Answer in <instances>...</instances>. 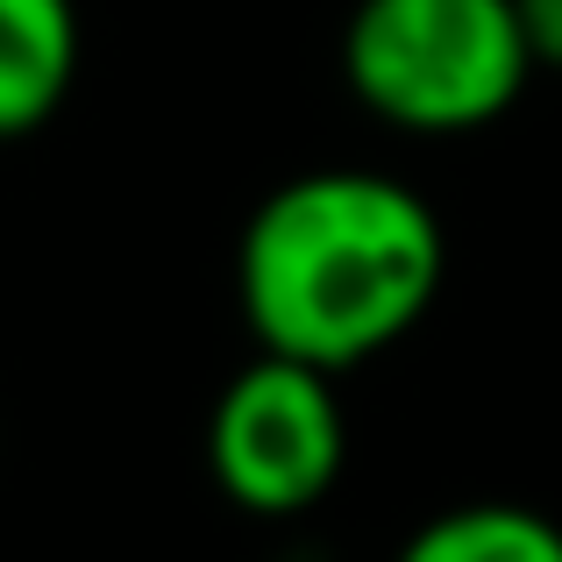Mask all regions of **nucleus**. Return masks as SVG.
<instances>
[{
	"label": "nucleus",
	"mask_w": 562,
	"mask_h": 562,
	"mask_svg": "<svg viewBox=\"0 0 562 562\" xmlns=\"http://www.w3.org/2000/svg\"><path fill=\"white\" fill-rule=\"evenodd\" d=\"M441 221L378 171H306L249 214L235 292L257 349L314 371H357L427 314Z\"/></svg>",
	"instance_id": "obj_1"
},
{
	"label": "nucleus",
	"mask_w": 562,
	"mask_h": 562,
	"mask_svg": "<svg viewBox=\"0 0 562 562\" xmlns=\"http://www.w3.org/2000/svg\"><path fill=\"white\" fill-rule=\"evenodd\" d=\"M513 8H520V29H527L535 65H555L562 71V0H513Z\"/></svg>",
	"instance_id": "obj_6"
},
{
	"label": "nucleus",
	"mask_w": 562,
	"mask_h": 562,
	"mask_svg": "<svg viewBox=\"0 0 562 562\" xmlns=\"http://www.w3.org/2000/svg\"><path fill=\"white\" fill-rule=\"evenodd\" d=\"M342 71L378 122L463 136L520 100L535 50L513 0H357Z\"/></svg>",
	"instance_id": "obj_2"
},
{
	"label": "nucleus",
	"mask_w": 562,
	"mask_h": 562,
	"mask_svg": "<svg viewBox=\"0 0 562 562\" xmlns=\"http://www.w3.org/2000/svg\"><path fill=\"white\" fill-rule=\"evenodd\" d=\"M342 456L349 427L335 378L314 363L271 357V349L228 378V392L214 398V420H206L214 484L263 520H285V513H306L314 498H328V484L342 477Z\"/></svg>",
	"instance_id": "obj_3"
},
{
	"label": "nucleus",
	"mask_w": 562,
	"mask_h": 562,
	"mask_svg": "<svg viewBox=\"0 0 562 562\" xmlns=\"http://www.w3.org/2000/svg\"><path fill=\"white\" fill-rule=\"evenodd\" d=\"M79 71V8L71 0H0V136L43 128Z\"/></svg>",
	"instance_id": "obj_4"
},
{
	"label": "nucleus",
	"mask_w": 562,
	"mask_h": 562,
	"mask_svg": "<svg viewBox=\"0 0 562 562\" xmlns=\"http://www.w3.org/2000/svg\"><path fill=\"white\" fill-rule=\"evenodd\" d=\"M398 562H562V527L535 506L477 498L449 506L398 549Z\"/></svg>",
	"instance_id": "obj_5"
}]
</instances>
